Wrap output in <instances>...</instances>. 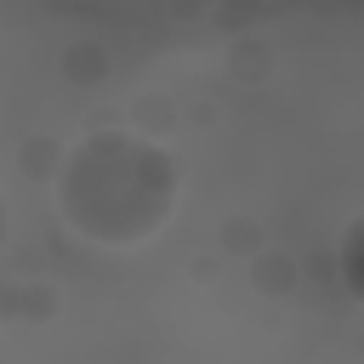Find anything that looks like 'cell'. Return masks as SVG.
<instances>
[{
    "label": "cell",
    "instance_id": "6da1fadb",
    "mask_svg": "<svg viewBox=\"0 0 364 364\" xmlns=\"http://www.w3.org/2000/svg\"><path fill=\"white\" fill-rule=\"evenodd\" d=\"M176 159L136 131H91L57 171V205L91 245H142L176 205Z\"/></svg>",
    "mask_w": 364,
    "mask_h": 364
},
{
    "label": "cell",
    "instance_id": "7a4b0ae2",
    "mask_svg": "<svg viewBox=\"0 0 364 364\" xmlns=\"http://www.w3.org/2000/svg\"><path fill=\"white\" fill-rule=\"evenodd\" d=\"M341 284H347L353 301H364V210L341 233Z\"/></svg>",
    "mask_w": 364,
    "mask_h": 364
},
{
    "label": "cell",
    "instance_id": "3957f363",
    "mask_svg": "<svg viewBox=\"0 0 364 364\" xmlns=\"http://www.w3.org/2000/svg\"><path fill=\"white\" fill-rule=\"evenodd\" d=\"M0 239H6V205H0Z\"/></svg>",
    "mask_w": 364,
    "mask_h": 364
}]
</instances>
